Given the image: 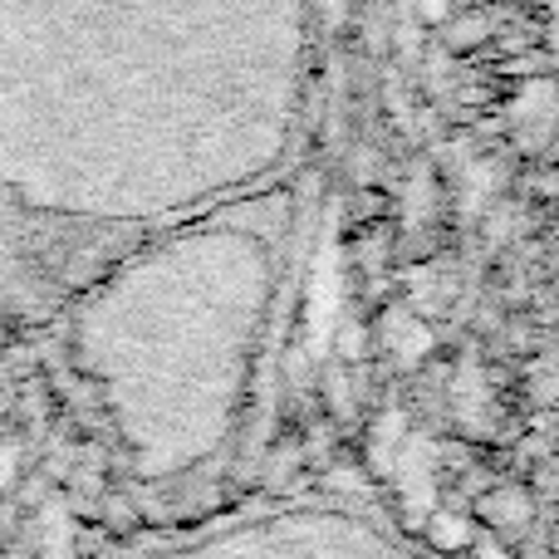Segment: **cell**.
Returning <instances> with one entry per match:
<instances>
[{"instance_id":"obj_1","label":"cell","mask_w":559,"mask_h":559,"mask_svg":"<svg viewBox=\"0 0 559 559\" xmlns=\"http://www.w3.org/2000/svg\"><path fill=\"white\" fill-rule=\"evenodd\" d=\"M338 289H344V265H338L334 231H324V251L314 255L309 299H305V354L309 358H319L329 348V324L338 319Z\"/></svg>"},{"instance_id":"obj_2","label":"cell","mask_w":559,"mask_h":559,"mask_svg":"<svg viewBox=\"0 0 559 559\" xmlns=\"http://www.w3.org/2000/svg\"><path fill=\"white\" fill-rule=\"evenodd\" d=\"M397 442H403V413L388 407V413L373 423V442H368V466H373V476L397 472Z\"/></svg>"},{"instance_id":"obj_3","label":"cell","mask_w":559,"mask_h":559,"mask_svg":"<svg viewBox=\"0 0 559 559\" xmlns=\"http://www.w3.org/2000/svg\"><path fill=\"white\" fill-rule=\"evenodd\" d=\"M427 540H432L437 550H447V555H456L462 545H476L466 515H452V511H432V515H427Z\"/></svg>"},{"instance_id":"obj_4","label":"cell","mask_w":559,"mask_h":559,"mask_svg":"<svg viewBox=\"0 0 559 559\" xmlns=\"http://www.w3.org/2000/svg\"><path fill=\"white\" fill-rule=\"evenodd\" d=\"M481 515L491 525H525L531 521V501H525L521 491H491L481 501Z\"/></svg>"},{"instance_id":"obj_5","label":"cell","mask_w":559,"mask_h":559,"mask_svg":"<svg viewBox=\"0 0 559 559\" xmlns=\"http://www.w3.org/2000/svg\"><path fill=\"white\" fill-rule=\"evenodd\" d=\"M486 29H491V25H486L481 15H462V20H456V25H447V45H452V49L481 45V39H486Z\"/></svg>"},{"instance_id":"obj_6","label":"cell","mask_w":559,"mask_h":559,"mask_svg":"<svg viewBox=\"0 0 559 559\" xmlns=\"http://www.w3.org/2000/svg\"><path fill=\"white\" fill-rule=\"evenodd\" d=\"M338 348H344V358H364V324L358 319H344V329H338Z\"/></svg>"},{"instance_id":"obj_7","label":"cell","mask_w":559,"mask_h":559,"mask_svg":"<svg viewBox=\"0 0 559 559\" xmlns=\"http://www.w3.org/2000/svg\"><path fill=\"white\" fill-rule=\"evenodd\" d=\"M397 49H403L407 59H423V29H417L413 20H403V29H397Z\"/></svg>"},{"instance_id":"obj_8","label":"cell","mask_w":559,"mask_h":559,"mask_svg":"<svg viewBox=\"0 0 559 559\" xmlns=\"http://www.w3.org/2000/svg\"><path fill=\"white\" fill-rule=\"evenodd\" d=\"M15 472H20V447L0 442V491H10V481H15Z\"/></svg>"},{"instance_id":"obj_9","label":"cell","mask_w":559,"mask_h":559,"mask_svg":"<svg viewBox=\"0 0 559 559\" xmlns=\"http://www.w3.org/2000/svg\"><path fill=\"white\" fill-rule=\"evenodd\" d=\"M472 555H476V559H511V555H506V545L496 540V535H481V540L472 545Z\"/></svg>"},{"instance_id":"obj_10","label":"cell","mask_w":559,"mask_h":559,"mask_svg":"<svg viewBox=\"0 0 559 559\" xmlns=\"http://www.w3.org/2000/svg\"><path fill=\"white\" fill-rule=\"evenodd\" d=\"M423 20H447V0H417Z\"/></svg>"}]
</instances>
